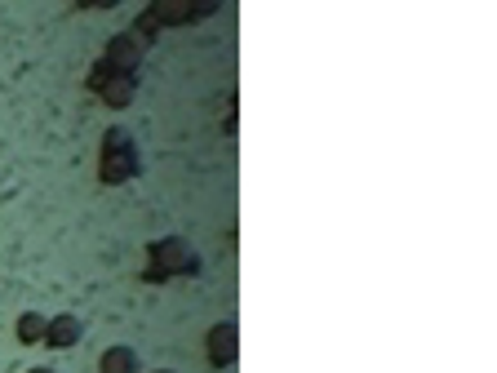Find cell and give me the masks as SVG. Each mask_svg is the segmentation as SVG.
Instances as JSON below:
<instances>
[{
    "instance_id": "cell-1",
    "label": "cell",
    "mask_w": 497,
    "mask_h": 373,
    "mask_svg": "<svg viewBox=\"0 0 497 373\" xmlns=\"http://www.w3.org/2000/svg\"><path fill=\"white\" fill-rule=\"evenodd\" d=\"M129 178H138V147L125 130H107L98 151V182L102 187H125Z\"/></svg>"
},
{
    "instance_id": "cell-2",
    "label": "cell",
    "mask_w": 497,
    "mask_h": 373,
    "mask_svg": "<svg viewBox=\"0 0 497 373\" xmlns=\"http://www.w3.org/2000/svg\"><path fill=\"white\" fill-rule=\"evenodd\" d=\"M178 272H192V249H187V240H178V236L156 240V244H151L147 280H165V275H178Z\"/></svg>"
},
{
    "instance_id": "cell-3",
    "label": "cell",
    "mask_w": 497,
    "mask_h": 373,
    "mask_svg": "<svg viewBox=\"0 0 497 373\" xmlns=\"http://www.w3.org/2000/svg\"><path fill=\"white\" fill-rule=\"evenodd\" d=\"M98 63H102L107 71H116V76H138V67H142V45H138L129 32L107 36V45H102Z\"/></svg>"
},
{
    "instance_id": "cell-4",
    "label": "cell",
    "mask_w": 497,
    "mask_h": 373,
    "mask_svg": "<svg viewBox=\"0 0 497 373\" xmlns=\"http://www.w3.org/2000/svg\"><path fill=\"white\" fill-rule=\"evenodd\" d=\"M204 356H209L213 369H232L235 365V356H240V329H235L232 320H223V325H213L204 334Z\"/></svg>"
},
{
    "instance_id": "cell-5",
    "label": "cell",
    "mask_w": 497,
    "mask_h": 373,
    "mask_svg": "<svg viewBox=\"0 0 497 373\" xmlns=\"http://www.w3.org/2000/svg\"><path fill=\"white\" fill-rule=\"evenodd\" d=\"M85 338V325H80V316H49V325H45V347H54V351H71L76 342Z\"/></svg>"
},
{
    "instance_id": "cell-6",
    "label": "cell",
    "mask_w": 497,
    "mask_h": 373,
    "mask_svg": "<svg viewBox=\"0 0 497 373\" xmlns=\"http://www.w3.org/2000/svg\"><path fill=\"white\" fill-rule=\"evenodd\" d=\"M133 94H138V76H107V85L98 89V98H102V107H111V111H125L133 102Z\"/></svg>"
},
{
    "instance_id": "cell-7",
    "label": "cell",
    "mask_w": 497,
    "mask_h": 373,
    "mask_svg": "<svg viewBox=\"0 0 497 373\" xmlns=\"http://www.w3.org/2000/svg\"><path fill=\"white\" fill-rule=\"evenodd\" d=\"M147 14L156 18V27H187L192 23V0H151Z\"/></svg>"
},
{
    "instance_id": "cell-8",
    "label": "cell",
    "mask_w": 497,
    "mask_h": 373,
    "mask_svg": "<svg viewBox=\"0 0 497 373\" xmlns=\"http://www.w3.org/2000/svg\"><path fill=\"white\" fill-rule=\"evenodd\" d=\"M138 369H142V360H138L133 347H107L98 356V373H138Z\"/></svg>"
},
{
    "instance_id": "cell-9",
    "label": "cell",
    "mask_w": 497,
    "mask_h": 373,
    "mask_svg": "<svg viewBox=\"0 0 497 373\" xmlns=\"http://www.w3.org/2000/svg\"><path fill=\"white\" fill-rule=\"evenodd\" d=\"M45 325H49V316H40V311H23V316L14 320V338L23 342V347H36V342H45Z\"/></svg>"
},
{
    "instance_id": "cell-10",
    "label": "cell",
    "mask_w": 497,
    "mask_h": 373,
    "mask_svg": "<svg viewBox=\"0 0 497 373\" xmlns=\"http://www.w3.org/2000/svg\"><path fill=\"white\" fill-rule=\"evenodd\" d=\"M107 76H111V71L102 67V63H94V71H89V80H85V85H89V89H94V94H98L102 85H107Z\"/></svg>"
},
{
    "instance_id": "cell-11",
    "label": "cell",
    "mask_w": 497,
    "mask_h": 373,
    "mask_svg": "<svg viewBox=\"0 0 497 373\" xmlns=\"http://www.w3.org/2000/svg\"><path fill=\"white\" fill-rule=\"evenodd\" d=\"M27 373H58V369H45V365H40V369H27Z\"/></svg>"
},
{
    "instance_id": "cell-12",
    "label": "cell",
    "mask_w": 497,
    "mask_h": 373,
    "mask_svg": "<svg viewBox=\"0 0 497 373\" xmlns=\"http://www.w3.org/2000/svg\"><path fill=\"white\" fill-rule=\"evenodd\" d=\"M156 373H173V369H156Z\"/></svg>"
}]
</instances>
